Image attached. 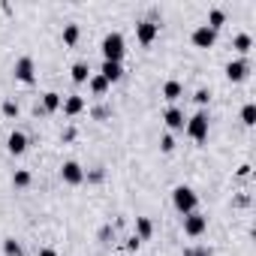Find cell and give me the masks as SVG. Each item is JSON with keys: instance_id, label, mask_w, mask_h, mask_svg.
Masks as SVG:
<instances>
[{"instance_id": "cell-1", "label": "cell", "mask_w": 256, "mask_h": 256, "mask_svg": "<svg viewBox=\"0 0 256 256\" xmlns=\"http://www.w3.org/2000/svg\"><path fill=\"white\" fill-rule=\"evenodd\" d=\"M100 48H102V60H112V64H120V60H124V54H126V42H124V36H120L118 30L106 34Z\"/></svg>"}, {"instance_id": "cell-2", "label": "cell", "mask_w": 256, "mask_h": 256, "mask_svg": "<svg viewBox=\"0 0 256 256\" xmlns=\"http://www.w3.org/2000/svg\"><path fill=\"white\" fill-rule=\"evenodd\" d=\"M208 124H211L208 112H205V108H199L193 118H187L184 130H187V136H190L193 142H205V139H208Z\"/></svg>"}, {"instance_id": "cell-3", "label": "cell", "mask_w": 256, "mask_h": 256, "mask_svg": "<svg viewBox=\"0 0 256 256\" xmlns=\"http://www.w3.org/2000/svg\"><path fill=\"white\" fill-rule=\"evenodd\" d=\"M172 205L187 217V214H193L196 211V205H199V196L187 187V184H178L175 190H172Z\"/></svg>"}, {"instance_id": "cell-4", "label": "cell", "mask_w": 256, "mask_h": 256, "mask_svg": "<svg viewBox=\"0 0 256 256\" xmlns=\"http://www.w3.org/2000/svg\"><path fill=\"white\" fill-rule=\"evenodd\" d=\"M205 232H208V217H205V214L193 211V214H187V217H184V235L199 238V235H205Z\"/></svg>"}, {"instance_id": "cell-5", "label": "cell", "mask_w": 256, "mask_h": 256, "mask_svg": "<svg viewBox=\"0 0 256 256\" xmlns=\"http://www.w3.org/2000/svg\"><path fill=\"white\" fill-rule=\"evenodd\" d=\"M12 72H16V78H18V82L30 84V82L36 78V64H34V58H28V54H24V58H18Z\"/></svg>"}, {"instance_id": "cell-6", "label": "cell", "mask_w": 256, "mask_h": 256, "mask_svg": "<svg viewBox=\"0 0 256 256\" xmlns=\"http://www.w3.org/2000/svg\"><path fill=\"white\" fill-rule=\"evenodd\" d=\"M157 34H160V24L151 22V18H145V22L136 24V40H139L142 46H151V42L157 40Z\"/></svg>"}, {"instance_id": "cell-7", "label": "cell", "mask_w": 256, "mask_h": 256, "mask_svg": "<svg viewBox=\"0 0 256 256\" xmlns=\"http://www.w3.org/2000/svg\"><path fill=\"white\" fill-rule=\"evenodd\" d=\"M60 178H64V184L76 187V184H82V181H84V169H82L76 160H66V163L60 166Z\"/></svg>"}, {"instance_id": "cell-8", "label": "cell", "mask_w": 256, "mask_h": 256, "mask_svg": "<svg viewBox=\"0 0 256 256\" xmlns=\"http://www.w3.org/2000/svg\"><path fill=\"white\" fill-rule=\"evenodd\" d=\"M190 40H193V46H196V48H211V46L217 42V34H214L208 24H199V28L190 34Z\"/></svg>"}, {"instance_id": "cell-9", "label": "cell", "mask_w": 256, "mask_h": 256, "mask_svg": "<svg viewBox=\"0 0 256 256\" xmlns=\"http://www.w3.org/2000/svg\"><path fill=\"white\" fill-rule=\"evenodd\" d=\"M250 72V60L247 58H238V60H229L226 64V78L229 82H244Z\"/></svg>"}, {"instance_id": "cell-10", "label": "cell", "mask_w": 256, "mask_h": 256, "mask_svg": "<svg viewBox=\"0 0 256 256\" xmlns=\"http://www.w3.org/2000/svg\"><path fill=\"white\" fill-rule=\"evenodd\" d=\"M64 114L66 118H76V114H82L84 108H88V102H84V96H78V94H70V96H64Z\"/></svg>"}, {"instance_id": "cell-11", "label": "cell", "mask_w": 256, "mask_h": 256, "mask_svg": "<svg viewBox=\"0 0 256 256\" xmlns=\"http://www.w3.org/2000/svg\"><path fill=\"white\" fill-rule=\"evenodd\" d=\"M163 120H166L169 130H184V124H187V118H184V112H181L178 106H169V108L163 112Z\"/></svg>"}, {"instance_id": "cell-12", "label": "cell", "mask_w": 256, "mask_h": 256, "mask_svg": "<svg viewBox=\"0 0 256 256\" xmlns=\"http://www.w3.org/2000/svg\"><path fill=\"white\" fill-rule=\"evenodd\" d=\"M28 145H30V142H28V136H24L22 130L10 133V139H6V148H10V154H16V157H18V154H24V151H28Z\"/></svg>"}, {"instance_id": "cell-13", "label": "cell", "mask_w": 256, "mask_h": 256, "mask_svg": "<svg viewBox=\"0 0 256 256\" xmlns=\"http://www.w3.org/2000/svg\"><path fill=\"white\" fill-rule=\"evenodd\" d=\"M100 76L112 84V82H118L120 76H124V66L120 64H112V60H102V66H100Z\"/></svg>"}, {"instance_id": "cell-14", "label": "cell", "mask_w": 256, "mask_h": 256, "mask_svg": "<svg viewBox=\"0 0 256 256\" xmlns=\"http://www.w3.org/2000/svg\"><path fill=\"white\" fill-rule=\"evenodd\" d=\"M181 94H184V84H181V82L169 78V82L163 84V100H166V102H172V106H175V100H181Z\"/></svg>"}, {"instance_id": "cell-15", "label": "cell", "mask_w": 256, "mask_h": 256, "mask_svg": "<svg viewBox=\"0 0 256 256\" xmlns=\"http://www.w3.org/2000/svg\"><path fill=\"white\" fill-rule=\"evenodd\" d=\"M70 76H72L76 84H84V82L90 78V66H88V60H76L72 70H70Z\"/></svg>"}, {"instance_id": "cell-16", "label": "cell", "mask_w": 256, "mask_h": 256, "mask_svg": "<svg viewBox=\"0 0 256 256\" xmlns=\"http://www.w3.org/2000/svg\"><path fill=\"white\" fill-rule=\"evenodd\" d=\"M60 106H64V96H60L58 90H48V94H42V106H40V108H42L46 114H48V112H58Z\"/></svg>"}, {"instance_id": "cell-17", "label": "cell", "mask_w": 256, "mask_h": 256, "mask_svg": "<svg viewBox=\"0 0 256 256\" xmlns=\"http://www.w3.org/2000/svg\"><path fill=\"white\" fill-rule=\"evenodd\" d=\"M88 88H90V94H94V96H106L112 84H108V82L96 72V76H90V78H88Z\"/></svg>"}, {"instance_id": "cell-18", "label": "cell", "mask_w": 256, "mask_h": 256, "mask_svg": "<svg viewBox=\"0 0 256 256\" xmlns=\"http://www.w3.org/2000/svg\"><path fill=\"white\" fill-rule=\"evenodd\" d=\"M154 235V223H151V217H136V238L139 241H148Z\"/></svg>"}, {"instance_id": "cell-19", "label": "cell", "mask_w": 256, "mask_h": 256, "mask_svg": "<svg viewBox=\"0 0 256 256\" xmlns=\"http://www.w3.org/2000/svg\"><path fill=\"white\" fill-rule=\"evenodd\" d=\"M205 24H208V28H211L214 34H217V30H220V28L226 24V12H223L220 6H214V10L208 12V22H205Z\"/></svg>"}, {"instance_id": "cell-20", "label": "cell", "mask_w": 256, "mask_h": 256, "mask_svg": "<svg viewBox=\"0 0 256 256\" xmlns=\"http://www.w3.org/2000/svg\"><path fill=\"white\" fill-rule=\"evenodd\" d=\"M232 48H235L238 54H247V52L253 48V36H250V34H238V36L232 40Z\"/></svg>"}, {"instance_id": "cell-21", "label": "cell", "mask_w": 256, "mask_h": 256, "mask_svg": "<svg viewBox=\"0 0 256 256\" xmlns=\"http://www.w3.org/2000/svg\"><path fill=\"white\" fill-rule=\"evenodd\" d=\"M78 36H82V30H78V24H76V22L64 24V46H76V42H78Z\"/></svg>"}, {"instance_id": "cell-22", "label": "cell", "mask_w": 256, "mask_h": 256, "mask_svg": "<svg viewBox=\"0 0 256 256\" xmlns=\"http://www.w3.org/2000/svg\"><path fill=\"white\" fill-rule=\"evenodd\" d=\"M30 181H34V175H30L28 169H18V172L12 175V184H16L18 190H24V187H30Z\"/></svg>"}, {"instance_id": "cell-23", "label": "cell", "mask_w": 256, "mask_h": 256, "mask_svg": "<svg viewBox=\"0 0 256 256\" xmlns=\"http://www.w3.org/2000/svg\"><path fill=\"white\" fill-rule=\"evenodd\" d=\"M241 120H244V126H253V124H256V106H253V102H247V106L241 108Z\"/></svg>"}, {"instance_id": "cell-24", "label": "cell", "mask_w": 256, "mask_h": 256, "mask_svg": "<svg viewBox=\"0 0 256 256\" xmlns=\"http://www.w3.org/2000/svg\"><path fill=\"white\" fill-rule=\"evenodd\" d=\"M4 253H6V256H24V250H22V244H18L16 238H6V241H4Z\"/></svg>"}, {"instance_id": "cell-25", "label": "cell", "mask_w": 256, "mask_h": 256, "mask_svg": "<svg viewBox=\"0 0 256 256\" xmlns=\"http://www.w3.org/2000/svg\"><path fill=\"white\" fill-rule=\"evenodd\" d=\"M160 151H163V154H172V151H175V136H172V133H166V136L160 139Z\"/></svg>"}, {"instance_id": "cell-26", "label": "cell", "mask_w": 256, "mask_h": 256, "mask_svg": "<svg viewBox=\"0 0 256 256\" xmlns=\"http://www.w3.org/2000/svg\"><path fill=\"white\" fill-rule=\"evenodd\" d=\"M4 114H6V118H18V102H16V100H6V102H4Z\"/></svg>"}, {"instance_id": "cell-27", "label": "cell", "mask_w": 256, "mask_h": 256, "mask_svg": "<svg viewBox=\"0 0 256 256\" xmlns=\"http://www.w3.org/2000/svg\"><path fill=\"white\" fill-rule=\"evenodd\" d=\"M184 256H211V250L208 247H187Z\"/></svg>"}, {"instance_id": "cell-28", "label": "cell", "mask_w": 256, "mask_h": 256, "mask_svg": "<svg viewBox=\"0 0 256 256\" xmlns=\"http://www.w3.org/2000/svg\"><path fill=\"white\" fill-rule=\"evenodd\" d=\"M193 100H196V102H199V106H205V102H208V100H211V94H208V90H205V88H199V90H196V96H193Z\"/></svg>"}, {"instance_id": "cell-29", "label": "cell", "mask_w": 256, "mask_h": 256, "mask_svg": "<svg viewBox=\"0 0 256 256\" xmlns=\"http://www.w3.org/2000/svg\"><path fill=\"white\" fill-rule=\"evenodd\" d=\"M84 178H88V181H102V169H94V172L84 175Z\"/></svg>"}, {"instance_id": "cell-30", "label": "cell", "mask_w": 256, "mask_h": 256, "mask_svg": "<svg viewBox=\"0 0 256 256\" xmlns=\"http://www.w3.org/2000/svg\"><path fill=\"white\" fill-rule=\"evenodd\" d=\"M139 244H142V241H139V238H136V235H133V238H130V241H126V250H139Z\"/></svg>"}, {"instance_id": "cell-31", "label": "cell", "mask_w": 256, "mask_h": 256, "mask_svg": "<svg viewBox=\"0 0 256 256\" xmlns=\"http://www.w3.org/2000/svg\"><path fill=\"white\" fill-rule=\"evenodd\" d=\"M108 114V108L106 106H100V108H94V118H106Z\"/></svg>"}, {"instance_id": "cell-32", "label": "cell", "mask_w": 256, "mask_h": 256, "mask_svg": "<svg viewBox=\"0 0 256 256\" xmlns=\"http://www.w3.org/2000/svg\"><path fill=\"white\" fill-rule=\"evenodd\" d=\"M40 256H60V253H58V250H52V247H42V250H40Z\"/></svg>"}, {"instance_id": "cell-33", "label": "cell", "mask_w": 256, "mask_h": 256, "mask_svg": "<svg viewBox=\"0 0 256 256\" xmlns=\"http://www.w3.org/2000/svg\"><path fill=\"white\" fill-rule=\"evenodd\" d=\"M72 139H76V130H72V126H70V130L64 133V142H72Z\"/></svg>"}, {"instance_id": "cell-34", "label": "cell", "mask_w": 256, "mask_h": 256, "mask_svg": "<svg viewBox=\"0 0 256 256\" xmlns=\"http://www.w3.org/2000/svg\"><path fill=\"white\" fill-rule=\"evenodd\" d=\"M238 175H241V178H247V175H250V163H244V166L238 169Z\"/></svg>"}]
</instances>
